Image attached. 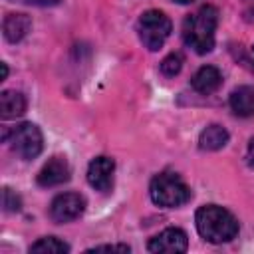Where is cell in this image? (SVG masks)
<instances>
[{"mask_svg": "<svg viewBox=\"0 0 254 254\" xmlns=\"http://www.w3.org/2000/svg\"><path fill=\"white\" fill-rule=\"evenodd\" d=\"M198 234L212 244L230 242L238 234V220L218 204H204L194 214Z\"/></svg>", "mask_w": 254, "mask_h": 254, "instance_id": "cell-1", "label": "cell"}, {"mask_svg": "<svg viewBox=\"0 0 254 254\" xmlns=\"http://www.w3.org/2000/svg\"><path fill=\"white\" fill-rule=\"evenodd\" d=\"M218 24V10L214 6H202L183 24V40L196 54H208L214 48V32Z\"/></svg>", "mask_w": 254, "mask_h": 254, "instance_id": "cell-2", "label": "cell"}, {"mask_svg": "<svg viewBox=\"0 0 254 254\" xmlns=\"http://www.w3.org/2000/svg\"><path fill=\"white\" fill-rule=\"evenodd\" d=\"M151 200L163 208H177L190 198V189L173 171H163L153 177L149 187Z\"/></svg>", "mask_w": 254, "mask_h": 254, "instance_id": "cell-3", "label": "cell"}, {"mask_svg": "<svg viewBox=\"0 0 254 254\" xmlns=\"http://www.w3.org/2000/svg\"><path fill=\"white\" fill-rule=\"evenodd\" d=\"M171 20L169 16H165L159 10H147L141 14L139 22H137V32L139 38L143 42V46L151 52H157L163 48V44L167 42L169 34H171Z\"/></svg>", "mask_w": 254, "mask_h": 254, "instance_id": "cell-4", "label": "cell"}, {"mask_svg": "<svg viewBox=\"0 0 254 254\" xmlns=\"http://www.w3.org/2000/svg\"><path fill=\"white\" fill-rule=\"evenodd\" d=\"M4 139H8V143L12 145L14 153L20 159H24V161L36 159L42 153V147H44L42 131L34 123H20V125H16L8 135H4Z\"/></svg>", "mask_w": 254, "mask_h": 254, "instance_id": "cell-5", "label": "cell"}, {"mask_svg": "<svg viewBox=\"0 0 254 254\" xmlns=\"http://www.w3.org/2000/svg\"><path fill=\"white\" fill-rule=\"evenodd\" d=\"M85 210V198L77 192H64L58 194L50 204V216L54 222H71L79 218Z\"/></svg>", "mask_w": 254, "mask_h": 254, "instance_id": "cell-6", "label": "cell"}, {"mask_svg": "<svg viewBox=\"0 0 254 254\" xmlns=\"http://www.w3.org/2000/svg\"><path fill=\"white\" fill-rule=\"evenodd\" d=\"M189 246L187 234L181 228H165L163 232H159L157 236H153L149 240V252H165V254H179L185 252Z\"/></svg>", "mask_w": 254, "mask_h": 254, "instance_id": "cell-7", "label": "cell"}, {"mask_svg": "<svg viewBox=\"0 0 254 254\" xmlns=\"http://www.w3.org/2000/svg\"><path fill=\"white\" fill-rule=\"evenodd\" d=\"M113 173H115V163L109 157H95L89 167H87V183L99 190L107 192L113 187Z\"/></svg>", "mask_w": 254, "mask_h": 254, "instance_id": "cell-8", "label": "cell"}, {"mask_svg": "<svg viewBox=\"0 0 254 254\" xmlns=\"http://www.w3.org/2000/svg\"><path fill=\"white\" fill-rule=\"evenodd\" d=\"M69 165L65 157H52L38 173L36 181L40 187H58L69 181Z\"/></svg>", "mask_w": 254, "mask_h": 254, "instance_id": "cell-9", "label": "cell"}, {"mask_svg": "<svg viewBox=\"0 0 254 254\" xmlns=\"http://www.w3.org/2000/svg\"><path fill=\"white\" fill-rule=\"evenodd\" d=\"M222 83V73L214 67V65H202L190 79V85L194 91L202 93V95H210L214 93Z\"/></svg>", "mask_w": 254, "mask_h": 254, "instance_id": "cell-10", "label": "cell"}, {"mask_svg": "<svg viewBox=\"0 0 254 254\" xmlns=\"http://www.w3.org/2000/svg\"><path fill=\"white\" fill-rule=\"evenodd\" d=\"M230 109L238 117H254V85H240L230 93Z\"/></svg>", "mask_w": 254, "mask_h": 254, "instance_id": "cell-11", "label": "cell"}, {"mask_svg": "<svg viewBox=\"0 0 254 254\" xmlns=\"http://www.w3.org/2000/svg\"><path fill=\"white\" fill-rule=\"evenodd\" d=\"M30 28H32V20L26 14H8L4 18V24H2L4 38L12 44L24 40L26 34L30 32Z\"/></svg>", "mask_w": 254, "mask_h": 254, "instance_id": "cell-12", "label": "cell"}, {"mask_svg": "<svg viewBox=\"0 0 254 254\" xmlns=\"http://www.w3.org/2000/svg\"><path fill=\"white\" fill-rule=\"evenodd\" d=\"M26 111V97L16 89L0 93V115L2 119H16Z\"/></svg>", "mask_w": 254, "mask_h": 254, "instance_id": "cell-13", "label": "cell"}, {"mask_svg": "<svg viewBox=\"0 0 254 254\" xmlns=\"http://www.w3.org/2000/svg\"><path fill=\"white\" fill-rule=\"evenodd\" d=\"M228 143V131L222 125H208L206 129H202L200 137H198V147L204 151H218Z\"/></svg>", "mask_w": 254, "mask_h": 254, "instance_id": "cell-14", "label": "cell"}, {"mask_svg": "<svg viewBox=\"0 0 254 254\" xmlns=\"http://www.w3.org/2000/svg\"><path fill=\"white\" fill-rule=\"evenodd\" d=\"M30 252H34V254H62V252H69V246L56 236H46V238H40L38 242H34L30 246Z\"/></svg>", "mask_w": 254, "mask_h": 254, "instance_id": "cell-15", "label": "cell"}, {"mask_svg": "<svg viewBox=\"0 0 254 254\" xmlns=\"http://www.w3.org/2000/svg\"><path fill=\"white\" fill-rule=\"evenodd\" d=\"M181 67H183V56H181V54H169V56L161 62V71H163L165 75H169V77L177 75V73L181 71Z\"/></svg>", "mask_w": 254, "mask_h": 254, "instance_id": "cell-16", "label": "cell"}, {"mask_svg": "<svg viewBox=\"0 0 254 254\" xmlns=\"http://www.w3.org/2000/svg\"><path fill=\"white\" fill-rule=\"evenodd\" d=\"M2 206H4L6 212H18L20 206H22V200L12 189L4 187V190H2Z\"/></svg>", "mask_w": 254, "mask_h": 254, "instance_id": "cell-17", "label": "cell"}, {"mask_svg": "<svg viewBox=\"0 0 254 254\" xmlns=\"http://www.w3.org/2000/svg\"><path fill=\"white\" fill-rule=\"evenodd\" d=\"M131 248L127 244H101V246H93V248H87L85 252L91 254V252H129Z\"/></svg>", "mask_w": 254, "mask_h": 254, "instance_id": "cell-18", "label": "cell"}, {"mask_svg": "<svg viewBox=\"0 0 254 254\" xmlns=\"http://www.w3.org/2000/svg\"><path fill=\"white\" fill-rule=\"evenodd\" d=\"M246 165L250 169H254V137L248 141V149H246Z\"/></svg>", "mask_w": 254, "mask_h": 254, "instance_id": "cell-19", "label": "cell"}, {"mask_svg": "<svg viewBox=\"0 0 254 254\" xmlns=\"http://www.w3.org/2000/svg\"><path fill=\"white\" fill-rule=\"evenodd\" d=\"M242 2L246 4V14L252 16L254 14V0H242Z\"/></svg>", "mask_w": 254, "mask_h": 254, "instance_id": "cell-20", "label": "cell"}, {"mask_svg": "<svg viewBox=\"0 0 254 254\" xmlns=\"http://www.w3.org/2000/svg\"><path fill=\"white\" fill-rule=\"evenodd\" d=\"M0 65H2V79H6V77H8V65H6L4 62H2Z\"/></svg>", "mask_w": 254, "mask_h": 254, "instance_id": "cell-21", "label": "cell"}, {"mask_svg": "<svg viewBox=\"0 0 254 254\" xmlns=\"http://www.w3.org/2000/svg\"><path fill=\"white\" fill-rule=\"evenodd\" d=\"M175 2H179V4H190V2H194V0H175Z\"/></svg>", "mask_w": 254, "mask_h": 254, "instance_id": "cell-22", "label": "cell"}]
</instances>
